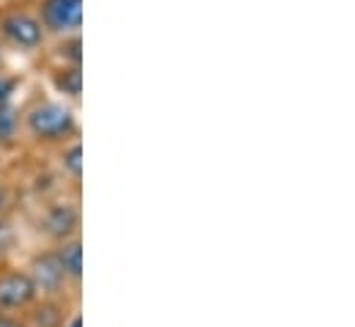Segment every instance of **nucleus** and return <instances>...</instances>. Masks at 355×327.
Here are the masks:
<instances>
[{"instance_id":"nucleus-10","label":"nucleus","mask_w":355,"mask_h":327,"mask_svg":"<svg viewBox=\"0 0 355 327\" xmlns=\"http://www.w3.org/2000/svg\"><path fill=\"white\" fill-rule=\"evenodd\" d=\"M22 118H19V99L0 105V154L11 157L22 149Z\"/></svg>"},{"instance_id":"nucleus-3","label":"nucleus","mask_w":355,"mask_h":327,"mask_svg":"<svg viewBox=\"0 0 355 327\" xmlns=\"http://www.w3.org/2000/svg\"><path fill=\"white\" fill-rule=\"evenodd\" d=\"M80 195H69V190L39 198L36 215H33V229L42 245H58L64 240L80 237Z\"/></svg>"},{"instance_id":"nucleus-5","label":"nucleus","mask_w":355,"mask_h":327,"mask_svg":"<svg viewBox=\"0 0 355 327\" xmlns=\"http://www.w3.org/2000/svg\"><path fill=\"white\" fill-rule=\"evenodd\" d=\"M36 286L19 258H0V311L25 314L36 303Z\"/></svg>"},{"instance_id":"nucleus-8","label":"nucleus","mask_w":355,"mask_h":327,"mask_svg":"<svg viewBox=\"0 0 355 327\" xmlns=\"http://www.w3.org/2000/svg\"><path fill=\"white\" fill-rule=\"evenodd\" d=\"M75 311H80L78 297H36L22 319L28 327H64Z\"/></svg>"},{"instance_id":"nucleus-9","label":"nucleus","mask_w":355,"mask_h":327,"mask_svg":"<svg viewBox=\"0 0 355 327\" xmlns=\"http://www.w3.org/2000/svg\"><path fill=\"white\" fill-rule=\"evenodd\" d=\"M53 154V168L58 179L64 182V190H72L80 195V182H83V141H69L61 149L50 152Z\"/></svg>"},{"instance_id":"nucleus-6","label":"nucleus","mask_w":355,"mask_h":327,"mask_svg":"<svg viewBox=\"0 0 355 327\" xmlns=\"http://www.w3.org/2000/svg\"><path fill=\"white\" fill-rule=\"evenodd\" d=\"M31 8L47 33V42L83 33V0H33Z\"/></svg>"},{"instance_id":"nucleus-15","label":"nucleus","mask_w":355,"mask_h":327,"mask_svg":"<svg viewBox=\"0 0 355 327\" xmlns=\"http://www.w3.org/2000/svg\"><path fill=\"white\" fill-rule=\"evenodd\" d=\"M14 209H17V187L6 173H0V218H11Z\"/></svg>"},{"instance_id":"nucleus-18","label":"nucleus","mask_w":355,"mask_h":327,"mask_svg":"<svg viewBox=\"0 0 355 327\" xmlns=\"http://www.w3.org/2000/svg\"><path fill=\"white\" fill-rule=\"evenodd\" d=\"M3 168H6V154H0V173H3Z\"/></svg>"},{"instance_id":"nucleus-7","label":"nucleus","mask_w":355,"mask_h":327,"mask_svg":"<svg viewBox=\"0 0 355 327\" xmlns=\"http://www.w3.org/2000/svg\"><path fill=\"white\" fill-rule=\"evenodd\" d=\"M44 91L58 96L61 102L80 107V96H83V67H72V64H55L50 61L44 67Z\"/></svg>"},{"instance_id":"nucleus-17","label":"nucleus","mask_w":355,"mask_h":327,"mask_svg":"<svg viewBox=\"0 0 355 327\" xmlns=\"http://www.w3.org/2000/svg\"><path fill=\"white\" fill-rule=\"evenodd\" d=\"M0 69H11V55L3 50V44H0Z\"/></svg>"},{"instance_id":"nucleus-2","label":"nucleus","mask_w":355,"mask_h":327,"mask_svg":"<svg viewBox=\"0 0 355 327\" xmlns=\"http://www.w3.org/2000/svg\"><path fill=\"white\" fill-rule=\"evenodd\" d=\"M0 44L11 58H33L47 47V33L31 6L0 3Z\"/></svg>"},{"instance_id":"nucleus-16","label":"nucleus","mask_w":355,"mask_h":327,"mask_svg":"<svg viewBox=\"0 0 355 327\" xmlns=\"http://www.w3.org/2000/svg\"><path fill=\"white\" fill-rule=\"evenodd\" d=\"M0 327H28L19 314H3L0 311Z\"/></svg>"},{"instance_id":"nucleus-4","label":"nucleus","mask_w":355,"mask_h":327,"mask_svg":"<svg viewBox=\"0 0 355 327\" xmlns=\"http://www.w3.org/2000/svg\"><path fill=\"white\" fill-rule=\"evenodd\" d=\"M25 272L31 275L33 286H36V294L39 297H78L80 300V292L72 289L58 256H55V247L53 245H36L25 253V258H19Z\"/></svg>"},{"instance_id":"nucleus-12","label":"nucleus","mask_w":355,"mask_h":327,"mask_svg":"<svg viewBox=\"0 0 355 327\" xmlns=\"http://www.w3.org/2000/svg\"><path fill=\"white\" fill-rule=\"evenodd\" d=\"M47 58L55 64H72V67H83V33H72V36H61V39H50L44 47Z\"/></svg>"},{"instance_id":"nucleus-1","label":"nucleus","mask_w":355,"mask_h":327,"mask_svg":"<svg viewBox=\"0 0 355 327\" xmlns=\"http://www.w3.org/2000/svg\"><path fill=\"white\" fill-rule=\"evenodd\" d=\"M19 118H22V143L36 152H55L69 141L80 138V116L78 107L61 102L58 96L42 94L19 96Z\"/></svg>"},{"instance_id":"nucleus-13","label":"nucleus","mask_w":355,"mask_h":327,"mask_svg":"<svg viewBox=\"0 0 355 327\" xmlns=\"http://www.w3.org/2000/svg\"><path fill=\"white\" fill-rule=\"evenodd\" d=\"M25 91V72L19 69H0V105L17 102Z\"/></svg>"},{"instance_id":"nucleus-11","label":"nucleus","mask_w":355,"mask_h":327,"mask_svg":"<svg viewBox=\"0 0 355 327\" xmlns=\"http://www.w3.org/2000/svg\"><path fill=\"white\" fill-rule=\"evenodd\" d=\"M55 247V256L72 283L75 292H83V237H72V240H64Z\"/></svg>"},{"instance_id":"nucleus-14","label":"nucleus","mask_w":355,"mask_h":327,"mask_svg":"<svg viewBox=\"0 0 355 327\" xmlns=\"http://www.w3.org/2000/svg\"><path fill=\"white\" fill-rule=\"evenodd\" d=\"M19 240V231L14 226V215L11 218H0V258H17L14 247Z\"/></svg>"}]
</instances>
